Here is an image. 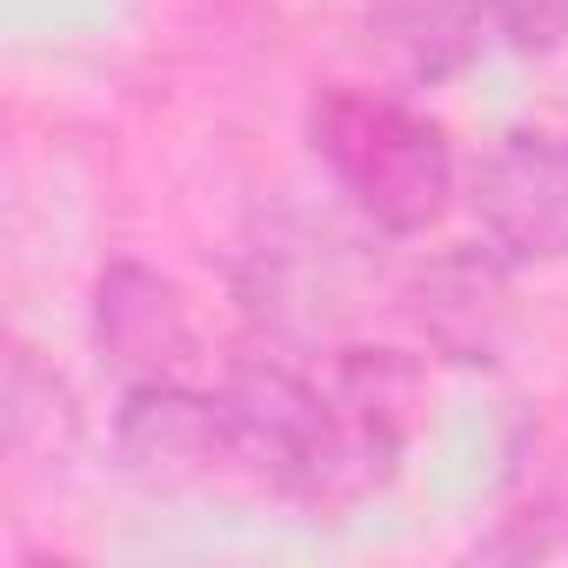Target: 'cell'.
Listing matches in <instances>:
<instances>
[{
  "label": "cell",
  "instance_id": "1",
  "mask_svg": "<svg viewBox=\"0 0 568 568\" xmlns=\"http://www.w3.org/2000/svg\"><path fill=\"white\" fill-rule=\"evenodd\" d=\"M308 148L382 234H428L455 201V148L422 108L328 81L308 101Z\"/></svg>",
  "mask_w": 568,
  "mask_h": 568
},
{
  "label": "cell",
  "instance_id": "2",
  "mask_svg": "<svg viewBox=\"0 0 568 568\" xmlns=\"http://www.w3.org/2000/svg\"><path fill=\"white\" fill-rule=\"evenodd\" d=\"M475 221L481 241L508 261H561L568 254V134H501L475 168Z\"/></svg>",
  "mask_w": 568,
  "mask_h": 568
},
{
  "label": "cell",
  "instance_id": "3",
  "mask_svg": "<svg viewBox=\"0 0 568 568\" xmlns=\"http://www.w3.org/2000/svg\"><path fill=\"white\" fill-rule=\"evenodd\" d=\"M94 335H101V355L114 368H128L134 382H174L194 355V328H187L181 295L141 261H114L101 274Z\"/></svg>",
  "mask_w": 568,
  "mask_h": 568
},
{
  "label": "cell",
  "instance_id": "4",
  "mask_svg": "<svg viewBox=\"0 0 568 568\" xmlns=\"http://www.w3.org/2000/svg\"><path fill=\"white\" fill-rule=\"evenodd\" d=\"M501 254L495 247H481V254H455V261H442L435 274H428V302H422V322H428V335L448 348V355H462V362H488V348H495V315H501Z\"/></svg>",
  "mask_w": 568,
  "mask_h": 568
},
{
  "label": "cell",
  "instance_id": "5",
  "mask_svg": "<svg viewBox=\"0 0 568 568\" xmlns=\"http://www.w3.org/2000/svg\"><path fill=\"white\" fill-rule=\"evenodd\" d=\"M495 41L521 48V54H548L568 41V0H488Z\"/></svg>",
  "mask_w": 568,
  "mask_h": 568
}]
</instances>
